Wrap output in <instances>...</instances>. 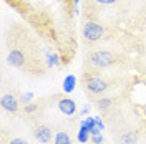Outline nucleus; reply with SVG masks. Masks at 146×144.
<instances>
[{
  "mask_svg": "<svg viewBox=\"0 0 146 144\" xmlns=\"http://www.w3.org/2000/svg\"><path fill=\"white\" fill-rule=\"evenodd\" d=\"M141 60L118 48H91L85 50L82 70L86 71H131L139 70Z\"/></svg>",
  "mask_w": 146,
  "mask_h": 144,
  "instance_id": "nucleus-5",
  "label": "nucleus"
},
{
  "mask_svg": "<svg viewBox=\"0 0 146 144\" xmlns=\"http://www.w3.org/2000/svg\"><path fill=\"white\" fill-rule=\"evenodd\" d=\"M53 53L70 66L80 48L78 0H3Z\"/></svg>",
  "mask_w": 146,
  "mask_h": 144,
  "instance_id": "nucleus-1",
  "label": "nucleus"
},
{
  "mask_svg": "<svg viewBox=\"0 0 146 144\" xmlns=\"http://www.w3.org/2000/svg\"><path fill=\"white\" fill-rule=\"evenodd\" d=\"M75 85H76V80H75V76L70 75V76H66V80L63 83V91L65 93H72L75 90Z\"/></svg>",
  "mask_w": 146,
  "mask_h": 144,
  "instance_id": "nucleus-10",
  "label": "nucleus"
},
{
  "mask_svg": "<svg viewBox=\"0 0 146 144\" xmlns=\"http://www.w3.org/2000/svg\"><path fill=\"white\" fill-rule=\"evenodd\" d=\"M103 119L113 144H141L146 133V118L131 103V96Z\"/></svg>",
  "mask_w": 146,
  "mask_h": 144,
  "instance_id": "nucleus-3",
  "label": "nucleus"
},
{
  "mask_svg": "<svg viewBox=\"0 0 146 144\" xmlns=\"http://www.w3.org/2000/svg\"><path fill=\"white\" fill-rule=\"evenodd\" d=\"M138 71L141 73V76H143V78L146 80V60L143 61V63H141V66H139V70H138Z\"/></svg>",
  "mask_w": 146,
  "mask_h": 144,
  "instance_id": "nucleus-11",
  "label": "nucleus"
},
{
  "mask_svg": "<svg viewBox=\"0 0 146 144\" xmlns=\"http://www.w3.org/2000/svg\"><path fill=\"white\" fill-rule=\"evenodd\" d=\"M0 144H28V141L25 137H22L18 133H15L7 124H2V127H0Z\"/></svg>",
  "mask_w": 146,
  "mask_h": 144,
  "instance_id": "nucleus-9",
  "label": "nucleus"
},
{
  "mask_svg": "<svg viewBox=\"0 0 146 144\" xmlns=\"http://www.w3.org/2000/svg\"><path fill=\"white\" fill-rule=\"evenodd\" d=\"M50 99L53 103V108H56L63 116L66 118H73L76 116V111H78V106H76V101L68 94V93H52L50 94Z\"/></svg>",
  "mask_w": 146,
  "mask_h": 144,
  "instance_id": "nucleus-8",
  "label": "nucleus"
},
{
  "mask_svg": "<svg viewBox=\"0 0 146 144\" xmlns=\"http://www.w3.org/2000/svg\"><path fill=\"white\" fill-rule=\"evenodd\" d=\"M32 94H25L15 83L9 81L5 76L2 78V90H0V108L2 113L10 118H20L23 108L30 103Z\"/></svg>",
  "mask_w": 146,
  "mask_h": 144,
  "instance_id": "nucleus-6",
  "label": "nucleus"
},
{
  "mask_svg": "<svg viewBox=\"0 0 146 144\" xmlns=\"http://www.w3.org/2000/svg\"><path fill=\"white\" fill-rule=\"evenodd\" d=\"M90 144H93V143H90Z\"/></svg>",
  "mask_w": 146,
  "mask_h": 144,
  "instance_id": "nucleus-13",
  "label": "nucleus"
},
{
  "mask_svg": "<svg viewBox=\"0 0 146 144\" xmlns=\"http://www.w3.org/2000/svg\"><path fill=\"white\" fill-rule=\"evenodd\" d=\"M76 118H68L63 121L55 123V134L52 144H80L78 141V131H76Z\"/></svg>",
  "mask_w": 146,
  "mask_h": 144,
  "instance_id": "nucleus-7",
  "label": "nucleus"
},
{
  "mask_svg": "<svg viewBox=\"0 0 146 144\" xmlns=\"http://www.w3.org/2000/svg\"><path fill=\"white\" fill-rule=\"evenodd\" d=\"M80 88L85 93L86 99L93 103L96 99L110 94H116L121 91L133 88V76L129 71H86L82 70L78 76Z\"/></svg>",
  "mask_w": 146,
  "mask_h": 144,
  "instance_id": "nucleus-4",
  "label": "nucleus"
},
{
  "mask_svg": "<svg viewBox=\"0 0 146 144\" xmlns=\"http://www.w3.org/2000/svg\"><path fill=\"white\" fill-rule=\"evenodd\" d=\"M103 144H106V143H103Z\"/></svg>",
  "mask_w": 146,
  "mask_h": 144,
  "instance_id": "nucleus-12",
  "label": "nucleus"
},
{
  "mask_svg": "<svg viewBox=\"0 0 146 144\" xmlns=\"http://www.w3.org/2000/svg\"><path fill=\"white\" fill-rule=\"evenodd\" d=\"M5 63L28 78H45L52 63L43 48V40L23 20H12L3 32Z\"/></svg>",
  "mask_w": 146,
  "mask_h": 144,
  "instance_id": "nucleus-2",
  "label": "nucleus"
}]
</instances>
